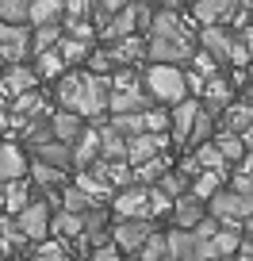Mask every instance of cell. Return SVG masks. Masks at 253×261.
Here are the masks:
<instances>
[{
  "mask_svg": "<svg viewBox=\"0 0 253 261\" xmlns=\"http://www.w3.org/2000/svg\"><path fill=\"white\" fill-rule=\"evenodd\" d=\"M66 12H69V19H85V12H92V4H85V0H69Z\"/></svg>",
  "mask_w": 253,
  "mask_h": 261,
  "instance_id": "obj_44",
  "label": "cell"
},
{
  "mask_svg": "<svg viewBox=\"0 0 253 261\" xmlns=\"http://www.w3.org/2000/svg\"><path fill=\"white\" fill-rule=\"evenodd\" d=\"M173 219H177L180 230H196L200 223H204V200H196L192 192L180 196L177 204H173Z\"/></svg>",
  "mask_w": 253,
  "mask_h": 261,
  "instance_id": "obj_17",
  "label": "cell"
},
{
  "mask_svg": "<svg viewBox=\"0 0 253 261\" xmlns=\"http://www.w3.org/2000/svg\"><path fill=\"white\" fill-rule=\"evenodd\" d=\"M165 130V112L161 108H150L146 112V135H161Z\"/></svg>",
  "mask_w": 253,
  "mask_h": 261,
  "instance_id": "obj_42",
  "label": "cell"
},
{
  "mask_svg": "<svg viewBox=\"0 0 253 261\" xmlns=\"http://www.w3.org/2000/svg\"><path fill=\"white\" fill-rule=\"evenodd\" d=\"M196 165L204 173H222V177H227V158H222V150L215 146V142H207V146L196 150Z\"/></svg>",
  "mask_w": 253,
  "mask_h": 261,
  "instance_id": "obj_25",
  "label": "cell"
},
{
  "mask_svg": "<svg viewBox=\"0 0 253 261\" xmlns=\"http://www.w3.org/2000/svg\"><path fill=\"white\" fill-rule=\"evenodd\" d=\"M31 173H35V180H39L42 188H54L58 180H62V169H54V165H42V162H35Z\"/></svg>",
  "mask_w": 253,
  "mask_h": 261,
  "instance_id": "obj_41",
  "label": "cell"
},
{
  "mask_svg": "<svg viewBox=\"0 0 253 261\" xmlns=\"http://www.w3.org/2000/svg\"><path fill=\"white\" fill-rule=\"evenodd\" d=\"M245 230H249V238H253V219H245Z\"/></svg>",
  "mask_w": 253,
  "mask_h": 261,
  "instance_id": "obj_48",
  "label": "cell"
},
{
  "mask_svg": "<svg viewBox=\"0 0 253 261\" xmlns=\"http://www.w3.org/2000/svg\"><path fill=\"white\" fill-rule=\"evenodd\" d=\"M27 19H31V4L27 0H0V23L23 27Z\"/></svg>",
  "mask_w": 253,
  "mask_h": 261,
  "instance_id": "obj_27",
  "label": "cell"
},
{
  "mask_svg": "<svg viewBox=\"0 0 253 261\" xmlns=\"http://www.w3.org/2000/svg\"><path fill=\"white\" fill-rule=\"evenodd\" d=\"M107 85H111V77H96V73H69L58 81V100H62V108L73 115H89V119H96V115L107 112V100H111V92H107Z\"/></svg>",
  "mask_w": 253,
  "mask_h": 261,
  "instance_id": "obj_2",
  "label": "cell"
},
{
  "mask_svg": "<svg viewBox=\"0 0 253 261\" xmlns=\"http://www.w3.org/2000/svg\"><path fill=\"white\" fill-rule=\"evenodd\" d=\"M50 127H54V142H66V146H77V139L85 135V119L73 112L50 115Z\"/></svg>",
  "mask_w": 253,
  "mask_h": 261,
  "instance_id": "obj_16",
  "label": "cell"
},
{
  "mask_svg": "<svg viewBox=\"0 0 253 261\" xmlns=\"http://www.w3.org/2000/svg\"><path fill=\"white\" fill-rule=\"evenodd\" d=\"M16 227H19V234H23V238H35V242L46 238V230H50V207H46V200H31V204L16 215Z\"/></svg>",
  "mask_w": 253,
  "mask_h": 261,
  "instance_id": "obj_8",
  "label": "cell"
},
{
  "mask_svg": "<svg viewBox=\"0 0 253 261\" xmlns=\"http://www.w3.org/2000/svg\"><path fill=\"white\" fill-rule=\"evenodd\" d=\"M111 130L131 142L138 135H146V115H111Z\"/></svg>",
  "mask_w": 253,
  "mask_h": 261,
  "instance_id": "obj_28",
  "label": "cell"
},
{
  "mask_svg": "<svg viewBox=\"0 0 253 261\" xmlns=\"http://www.w3.org/2000/svg\"><path fill=\"white\" fill-rule=\"evenodd\" d=\"M35 261H46V257H35Z\"/></svg>",
  "mask_w": 253,
  "mask_h": 261,
  "instance_id": "obj_51",
  "label": "cell"
},
{
  "mask_svg": "<svg viewBox=\"0 0 253 261\" xmlns=\"http://www.w3.org/2000/svg\"><path fill=\"white\" fill-rule=\"evenodd\" d=\"M62 12H66V4H58V0H31V23L35 27H54Z\"/></svg>",
  "mask_w": 253,
  "mask_h": 261,
  "instance_id": "obj_22",
  "label": "cell"
},
{
  "mask_svg": "<svg viewBox=\"0 0 253 261\" xmlns=\"http://www.w3.org/2000/svg\"><path fill=\"white\" fill-rule=\"evenodd\" d=\"M169 261H219L215 246L196 230H173L169 234Z\"/></svg>",
  "mask_w": 253,
  "mask_h": 261,
  "instance_id": "obj_4",
  "label": "cell"
},
{
  "mask_svg": "<svg viewBox=\"0 0 253 261\" xmlns=\"http://www.w3.org/2000/svg\"><path fill=\"white\" fill-rule=\"evenodd\" d=\"M142 54H146V42H142V39H134V35L111 46V58H115V62H138Z\"/></svg>",
  "mask_w": 253,
  "mask_h": 261,
  "instance_id": "obj_35",
  "label": "cell"
},
{
  "mask_svg": "<svg viewBox=\"0 0 253 261\" xmlns=\"http://www.w3.org/2000/svg\"><path fill=\"white\" fill-rule=\"evenodd\" d=\"M211 115L207 112H200V119H196V127H192V135H188V142H196V150L200 146H207V139H211Z\"/></svg>",
  "mask_w": 253,
  "mask_h": 261,
  "instance_id": "obj_40",
  "label": "cell"
},
{
  "mask_svg": "<svg viewBox=\"0 0 253 261\" xmlns=\"http://www.w3.org/2000/svg\"><path fill=\"white\" fill-rule=\"evenodd\" d=\"M27 50H31V35L27 27H12V23H0V58L8 65H23Z\"/></svg>",
  "mask_w": 253,
  "mask_h": 261,
  "instance_id": "obj_9",
  "label": "cell"
},
{
  "mask_svg": "<svg viewBox=\"0 0 253 261\" xmlns=\"http://www.w3.org/2000/svg\"><path fill=\"white\" fill-rule=\"evenodd\" d=\"M242 142H245V150H249V154H253V127H249V130H245V135H242Z\"/></svg>",
  "mask_w": 253,
  "mask_h": 261,
  "instance_id": "obj_46",
  "label": "cell"
},
{
  "mask_svg": "<svg viewBox=\"0 0 253 261\" xmlns=\"http://www.w3.org/2000/svg\"><path fill=\"white\" fill-rule=\"evenodd\" d=\"M204 112L207 115H222L230 104H234V89H230L227 77H207V89H204Z\"/></svg>",
  "mask_w": 253,
  "mask_h": 261,
  "instance_id": "obj_12",
  "label": "cell"
},
{
  "mask_svg": "<svg viewBox=\"0 0 253 261\" xmlns=\"http://www.w3.org/2000/svg\"><path fill=\"white\" fill-rule=\"evenodd\" d=\"M215 146H219L222 158H227V162H234V165H242L245 154H249V150H245V142H242V135H227V130H219V135H215Z\"/></svg>",
  "mask_w": 253,
  "mask_h": 261,
  "instance_id": "obj_24",
  "label": "cell"
},
{
  "mask_svg": "<svg viewBox=\"0 0 253 261\" xmlns=\"http://www.w3.org/2000/svg\"><path fill=\"white\" fill-rule=\"evenodd\" d=\"M161 150H165V135H138V139L127 142V162L138 169V165L161 158Z\"/></svg>",
  "mask_w": 253,
  "mask_h": 261,
  "instance_id": "obj_13",
  "label": "cell"
},
{
  "mask_svg": "<svg viewBox=\"0 0 253 261\" xmlns=\"http://www.w3.org/2000/svg\"><path fill=\"white\" fill-rule=\"evenodd\" d=\"M4 127H8V115H4V108H0V130H4Z\"/></svg>",
  "mask_w": 253,
  "mask_h": 261,
  "instance_id": "obj_47",
  "label": "cell"
},
{
  "mask_svg": "<svg viewBox=\"0 0 253 261\" xmlns=\"http://www.w3.org/2000/svg\"><path fill=\"white\" fill-rule=\"evenodd\" d=\"M238 261H253V242H242V257Z\"/></svg>",
  "mask_w": 253,
  "mask_h": 261,
  "instance_id": "obj_45",
  "label": "cell"
},
{
  "mask_svg": "<svg viewBox=\"0 0 253 261\" xmlns=\"http://www.w3.org/2000/svg\"><path fill=\"white\" fill-rule=\"evenodd\" d=\"M111 207L119 212V219H150V188L142 185L123 188V192H115Z\"/></svg>",
  "mask_w": 253,
  "mask_h": 261,
  "instance_id": "obj_7",
  "label": "cell"
},
{
  "mask_svg": "<svg viewBox=\"0 0 253 261\" xmlns=\"http://www.w3.org/2000/svg\"><path fill=\"white\" fill-rule=\"evenodd\" d=\"M54 230L62 238H85V215H69V212L54 215Z\"/></svg>",
  "mask_w": 253,
  "mask_h": 261,
  "instance_id": "obj_34",
  "label": "cell"
},
{
  "mask_svg": "<svg viewBox=\"0 0 253 261\" xmlns=\"http://www.w3.org/2000/svg\"><path fill=\"white\" fill-rule=\"evenodd\" d=\"M219 192H222V173H200L192 180V196L196 200H215Z\"/></svg>",
  "mask_w": 253,
  "mask_h": 261,
  "instance_id": "obj_31",
  "label": "cell"
},
{
  "mask_svg": "<svg viewBox=\"0 0 253 261\" xmlns=\"http://www.w3.org/2000/svg\"><path fill=\"white\" fill-rule=\"evenodd\" d=\"M35 154H39L42 165H54V169L73 165V146H66V142H46V146H39Z\"/></svg>",
  "mask_w": 253,
  "mask_h": 261,
  "instance_id": "obj_21",
  "label": "cell"
},
{
  "mask_svg": "<svg viewBox=\"0 0 253 261\" xmlns=\"http://www.w3.org/2000/svg\"><path fill=\"white\" fill-rule=\"evenodd\" d=\"M96 154H100V130H85L81 139H77V146H73V165L81 173H89L92 165H96Z\"/></svg>",
  "mask_w": 253,
  "mask_h": 261,
  "instance_id": "obj_20",
  "label": "cell"
},
{
  "mask_svg": "<svg viewBox=\"0 0 253 261\" xmlns=\"http://www.w3.org/2000/svg\"><path fill=\"white\" fill-rule=\"evenodd\" d=\"M58 54H62V62H66V65H77V62H85V58H92V54H96V50H92V42L62 39V46H58Z\"/></svg>",
  "mask_w": 253,
  "mask_h": 261,
  "instance_id": "obj_33",
  "label": "cell"
},
{
  "mask_svg": "<svg viewBox=\"0 0 253 261\" xmlns=\"http://www.w3.org/2000/svg\"><path fill=\"white\" fill-rule=\"evenodd\" d=\"M211 215H215L219 223L253 219V196H242V192H234V188H222V192L211 200Z\"/></svg>",
  "mask_w": 253,
  "mask_h": 261,
  "instance_id": "obj_6",
  "label": "cell"
},
{
  "mask_svg": "<svg viewBox=\"0 0 253 261\" xmlns=\"http://www.w3.org/2000/svg\"><path fill=\"white\" fill-rule=\"evenodd\" d=\"M165 257H169V238H165V234H154L138 250V261H165Z\"/></svg>",
  "mask_w": 253,
  "mask_h": 261,
  "instance_id": "obj_36",
  "label": "cell"
},
{
  "mask_svg": "<svg viewBox=\"0 0 253 261\" xmlns=\"http://www.w3.org/2000/svg\"><path fill=\"white\" fill-rule=\"evenodd\" d=\"M4 207H8V212H16V215L27 207V185H23V180L4 185Z\"/></svg>",
  "mask_w": 253,
  "mask_h": 261,
  "instance_id": "obj_37",
  "label": "cell"
},
{
  "mask_svg": "<svg viewBox=\"0 0 253 261\" xmlns=\"http://www.w3.org/2000/svg\"><path fill=\"white\" fill-rule=\"evenodd\" d=\"M89 261H119V250H115V242L111 246H100V250L89 253Z\"/></svg>",
  "mask_w": 253,
  "mask_h": 261,
  "instance_id": "obj_43",
  "label": "cell"
},
{
  "mask_svg": "<svg viewBox=\"0 0 253 261\" xmlns=\"http://www.w3.org/2000/svg\"><path fill=\"white\" fill-rule=\"evenodd\" d=\"M245 12H249V23H253V4H245Z\"/></svg>",
  "mask_w": 253,
  "mask_h": 261,
  "instance_id": "obj_49",
  "label": "cell"
},
{
  "mask_svg": "<svg viewBox=\"0 0 253 261\" xmlns=\"http://www.w3.org/2000/svg\"><path fill=\"white\" fill-rule=\"evenodd\" d=\"M192 19H196V23H204V27H219V19H227V16H234V4H230V0H196V4H192Z\"/></svg>",
  "mask_w": 253,
  "mask_h": 261,
  "instance_id": "obj_15",
  "label": "cell"
},
{
  "mask_svg": "<svg viewBox=\"0 0 253 261\" xmlns=\"http://www.w3.org/2000/svg\"><path fill=\"white\" fill-rule=\"evenodd\" d=\"M23 173H27L23 150L12 142H0V185H16V180H23Z\"/></svg>",
  "mask_w": 253,
  "mask_h": 261,
  "instance_id": "obj_14",
  "label": "cell"
},
{
  "mask_svg": "<svg viewBox=\"0 0 253 261\" xmlns=\"http://www.w3.org/2000/svg\"><path fill=\"white\" fill-rule=\"evenodd\" d=\"M165 173H169V162H165V158H154V162H146V165H138V169H134V185H142V188L161 185Z\"/></svg>",
  "mask_w": 253,
  "mask_h": 261,
  "instance_id": "obj_30",
  "label": "cell"
},
{
  "mask_svg": "<svg viewBox=\"0 0 253 261\" xmlns=\"http://www.w3.org/2000/svg\"><path fill=\"white\" fill-rule=\"evenodd\" d=\"M215 246V257H230V253H242V234H238L234 227H222L219 234L211 238Z\"/></svg>",
  "mask_w": 253,
  "mask_h": 261,
  "instance_id": "obj_32",
  "label": "cell"
},
{
  "mask_svg": "<svg viewBox=\"0 0 253 261\" xmlns=\"http://www.w3.org/2000/svg\"><path fill=\"white\" fill-rule=\"evenodd\" d=\"M200 112H204L200 100H184V104H177V108H173V135H177V139H188L192 127H196V119H200Z\"/></svg>",
  "mask_w": 253,
  "mask_h": 261,
  "instance_id": "obj_19",
  "label": "cell"
},
{
  "mask_svg": "<svg viewBox=\"0 0 253 261\" xmlns=\"http://www.w3.org/2000/svg\"><path fill=\"white\" fill-rule=\"evenodd\" d=\"M146 58L154 65H180L188 58H196L192 35L184 31V23L177 16V4L157 8L154 23H150V39H146Z\"/></svg>",
  "mask_w": 253,
  "mask_h": 261,
  "instance_id": "obj_1",
  "label": "cell"
},
{
  "mask_svg": "<svg viewBox=\"0 0 253 261\" xmlns=\"http://www.w3.org/2000/svg\"><path fill=\"white\" fill-rule=\"evenodd\" d=\"M62 46V27H35V35H31V50L35 54H50V50H58Z\"/></svg>",
  "mask_w": 253,
  "mask_h": 261,
  "instance_id": "obj_29",
  "label": "cell"
},
{
  "mask_svg": "<svg viewBox=\"0 0 253 261\" xmlns=\"http://www.w3.org/2000/svg\"><path fill=\"white\" fill-rule=\"evenodd\" d=\"M154 234H157V230H154V223H150V219H119L111 227L115 250H127V253H138Z\"/></svg>",
  "mask_w": 253,
  "mask_h": 261,
  "instance_id": "obj_5",
  "label": "cell"
},
{
  "mask_svg": "<svg viewBox=\"0 0 253 261\" xmlns=\"http://www.w3.org/2000/svg\"><path fill=\"white\" fill-rule=\"evenodd\" d=\"M62 69H66V62H62V54H58V50L39 54V62H35V73H39V77H58Z\"/></svg>",
  "mask_w": 253,
  "mask_h": 261,
  "instance_id": "obj_38",
  "label": "cell"
},
{
  "mask_svg": "<svg viewBox=\"0 0 253 261\" xmlns=\"http://www.w3.org/2000/svg\"><path fill=\"white\" fill-rule=\"evenodd\" d=\"M62 207H66L69 215H89L92 207H96V200H92L89 192H81V188H66V192H62Z\"/></svg>",
  "mask_w": 253,
  "mask_h": 261,
  "instance_id": "obj_26",
  "label": "cell"
},
{
  "mask_svg": "<svg viewBox=\"0 0 253 261\" xmlns=\"http://www.w3.org/2000/svg\"><path fill=\"white\" fill-rule=\"evenodd\" d=\"M219 119H222V130H227V135H245V130L253 127V104L234 100V104H230Z\"/></svg>",
  "mask_w": 253,
  "mask_h": 261,
  "instance_id": "obj_18",
  "label": "cell"
},
{
  "mask_svg": "<svg viewBox=\"0 0 253 261\" xmlns=\"http://www.w3.org/2000/svg\"><path fill=\"white\" fill-rule=\"evenodd\" d=\"M184 185H188V177H180V173H173V169H169V173L161 177V185H157V188H161V192L169 196L173 204H177L180 196H188V192H184Z\"/></svg>",
  "mask_w": 253,
  "mask_h": 261,
  "instance_id": "obj_39",
  "label": "cell"
},
{
  "mask_svg": "<svg viewBox=\"0 0 253 261\" xmlns=\"http://www.w3.org/2000/svg\"><path fill=\"white\" fill-rule=\"evenodd\" d=\"M200 46L211 62H234V46H238V35L222 31V27H204L200 35Z\"/></svg>",
  "mask_w": 253,
  "mask_h": 261,
  "instance_id": "obj_10",
  "label": "cell"
},
{
  "mask_svg": "<svg viewBox=\"0 0 253 261\" xmlns=\"http://www.w3.org/2000/svg\"><path fill=\"white\" fill-rule=\"evenodd\" d=\"M0 62H4V58H0Z\"/></svg>",
  "mask_w": 253,
  "mask_h": 261,
  "instance_id": "obj_52",
  "label": "cell"
},
{
  "mask_svg": "<svg viewBox=\"0 0 253 261\" xmlns=\"http://www.w3.org/2000/svg\"><path fill=\"white\" fill-rule=\"evenodd\" d=\"M35 85H39V73H35V65H8L4 69V77H0V89L8 92V96H27V92H35Z\"/></svg>",
  "mask_w": 253,
  "mask_h": 261,
  "instance_id": "obj_11",
  "label": "cell"
},
{
  "mask_svg": "<svg viewBox=\"0 0 253 261\" xmlns=\"http://www.w3.org/2000/svg\"><path fill=\"white\" fill-rule=\"evenodd\" d=\"M0 207H4V185H0Z\"/></svg>",
  "mask_w": 253,
  "mask_h": 261,
  "instance_id": "obj_50",
  "label": "cell"
},
{
  "mask_svg": "<svg viewBox=\"0 0 253 261\" xmlns=\"http://www.w3.org/2000/svg\"><path fill=\"white\" fill-rule=\"evenodd\" d=\"M142 81H146V89H150L154 100H161V104H184L188 73H180L177 65H150Z\"/></svg>",
  "mask_w": 253,
  "mask_h": 261,
  "instance_id": "obj_3",
  "label": "cell"
},
{
  "mask_svg": "<svg viewBox=\"0 0 253 261\" xmlns=\"http://www.w3.org/2000/svg\"><path fill=\"white\" fill-rule=\"evenodd\" d=\"M100 154H104L107 162H127V139L115 135L111 127H104L100 130Z\"/></svg>",
  "mask_w": 253,
  "mask_h": 261,
  "instance_id": "obj_23",
  "label": "cell"
}]
</instances>
